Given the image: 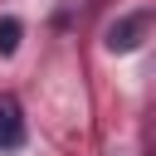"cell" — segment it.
I'll use <instances>...</instances> for the list:
<instances>
[{
    "instance_id": "obj_2",
    "label": "cell",
    "mask_w": 156,
    "mask_h": 156,
    "mask_svg": "<svg viewBox=\"0 0 156 156\" xmlns=\"http://www.w3.org/2000/svg\"><path fill=\"white\" fill-rule=\"evenodd\" d=\"M24 141V117H20V102L15 98H0V151L20 146Z\"/></svg>"
},
{
    "instance_id": "obj_1",
    "label": "cell",
    "mask_w": 156,
    "mask_h": 156,
    "mask_svg": "<svg viewBox=\"0 0 156 156\" xmlns=\"http://www.w3.org/2000/svg\"><path fill=\"white\" fill-rule=\"evenodd\" d=\"M146 29H151V15H146V10H141V15H127V20H117V24L107 29V49H112V54H127V49L141 44Z\"/></svg>"
},
{
    "instance_id": "obj_3",
    "label": "cell",
    "mask_w": 156,
    "mask_h": 156,
    "mask_svg": "<svg viewBox=\"0 0 156 156\" xmlns=\"http://www.w3.org/2000/svg\"><path fill=\"white\" fill-rule=\"evenodd\" d=\"M20 34H24V24H20L15 15H5V20H0V58H10V54L20 49Z\"/></svg>"
}]
</instances>
